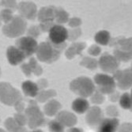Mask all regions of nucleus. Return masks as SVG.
<instances>
[{
    "instance_id": "nucleus-42",
    "label": "nucleus",
    "mask_w": 132,
    "mask_h": 132,
    "mask_svg": "<svg viewBox=\"0 0 132 132\" xmlns=\"http://www.w3.org/2000/svg\"><path fill=\"white\" fill-rule=\"evenodd\" d=\"M21 70L24 74H25L27 77H30L31 75H32V71H31V69L29 67V63H22L21 65Z\"/></svg>"
},
{
    "instance_id": "nucleus-50",
    "label": "nucleus",
    "mask_w": 132,
    "mask_h": 132,
    "mask_svg": "<svg viewBox=\"0 0 132 132\" xmlns=\"http://www.w3.org/2000/svg\"><path fill=\"white\" fill-rule=\"evenodd\" d=\"M0 75H1V69H0Z\"/></svg>"
},
{
    "instance_id": "nucleus-15",
    "label": "nucleus",
    "mask_w": 132,
    "mask_h": 132,
    "mask_svg": "<svg viewBox=\"0 0 132 132\" xmlns=\"http://www.w3.org/2000/svg\"><path fill=\"white\" fill-rule=\"evenodd\" d=\"M56 14V7L53 6L42 7L37 14L38 20L40 23L54 22Z\"/></svg>"
},
{
    "instance_id": "nucleus-7",
    "label": "nucleus",
    "mask_w": 132,
    "mask_h": 132,
    "mask_svg": "<svg viewBox=\"0 0 132 132\" xmlns=\"http://www.w3.org/2000/svg\"><path fill=\"white\" fill-rule=\"evenodd\" d=\"M16 47L26 55V58L32 56L36 53L38 47V44L35 39L29 37H23L16 40Z\"/></svg>"
},
{
    "instance_id": "nucleus-5",
    "label": "nucleus",
    "mask_w": 132,
    "mask_h": 132,
    "mask_svg": "<svg viewBox=\"0 0 132 132\" xmlns=\"http://www.w3.org/2000/svg\"><path fill=\"white\" fill-rule=\"evenodd\" d=\"M27 21L19 15L14 16L12 20L3 28V32L7 37L15 38L26 31Z\"/></svg>"
},
{
    "instance_id": "nucleus-20",
    "label": "nucleus",
    "mask_w": 132,
    "mask_h": 132,
    "mask_svg": "<svg viewBox=\"0 0 132 132\" xmlns=\"http://www.w3.org/2000/svg\"><path fill=\"white\" fill-rule=\"evenodd\" d=\"M21 89L23 90V93L26 96L31 97H36L39 92V88L35 83L32 81H26L22 83Z\"/></svg>"
},
{
    "instance_id": "nucleus-12",
    "label": "nucleus",
    "mask_w": 132,
    "mask_h": 132,
    "mask_svg": "<svg viewBox=\"0 0 132 132\" xmlns=\"http://www.w3.org/2000/svg\"><path fill=\"white\" fill-rule=\"evenodd\" d=\"M103 119V112L101 109L97 106H93L88 109L86 116V122L90 127L98 126Z\"/></svg>"
},
{
    "instance_id": "nucleus-8",
    "label": "nucleus",
    "mask_w": 132,
    "mask_h": 132,
    "mask_svg": "<svg viewBox=\"0 0 132 132\" xmlns=\"http://www.w3.org/2000/svg\"><path fill=\"white\" fill-rule=\"evenodd\" d=\"M132 73L131 67L125 69L124 70H117L113 73V79L117 81L116 85L120 89L127 90L131 87L132 84Z\"/></svg>"
},
{
    "instance_id": "nucleus-29",
    "label": "nucleus",
    "mask_w": 132,
    "mask_h": 132,
    "mask_svg": "<svg viewBox=\"0 0 132 132\" xmlns=\"http://www.w3.org/2000/svg\"><path fill=\"white\" fill-rule=\"evenodd\" d=\"M29 67L31 69V71L32 73H33L35 75L37 76H40L42 75L43 73V68L40 67V65L38 64L37 59H36L35 58L32 57L29 61Z\"/></svg>"
},
{
    "instance_id": "nucleus-14",
    "label": "nucleus",
    "mask_w": 132,
    "mask_h": 132,
    "mask_svg": "<svg viewBox=\"0 0 132 132\" xmlns=\"http://www.w3.org/2000/svg\"><path fill=\"white\" fill-rule=\"evenodd\" d=\"M6 56L8 62L12 66H16L19 63H21L26 59V55H24L18 47L14 46H10L7 48Z\"/></svg>"
},
{
    "instance_id": "nucleus-1",
    "label": "nucleus",
    "mask_w": 132,
    "mask_h": 132,
    "mask_svg": "<svg viewBox=\"0 0 132 132\" xmlns=\"http://www.w3.org/2000/svg\"><path fill=\"white\" fill-rule=\"evenodd\" d=\"M67 46L66 43L55 44L48 40L40 43L36 52L37 58L40 62L52 63L58 60Z\"/></svg>"
},
{
    "instance_id": "nucleus-27",
    "label": "nucleus",
    "mask_w": 132,
    "mask_h": 132,
    "mask_svg": "<svg viewBox=\"0 0 132 132\" xmlns=\"http://www.w3.org/2000/svg\"><path fill=\"white\" fill-rule=\"evenodd\" d=\"M119 104L123 109L131 110V94H130L129 93H125L121 97H119Z\"/></svg>"
},
{
    "instance_id": "nucleus-47",
    "label": "nucleus",
    "mask_w": 132,
    "mask_h": 132,
    "mask_svg": "<svg viewBox=\"0 0 132 132\" xmlns=\"http://www.w3.org/2000/svg\"><path fill=\"white\" fill-rule=\"evenodd\" d=\"M32 132H43V131L41 130H40V129H36V130H32Z\"/></svg>"
},
{
    "instance_id": "nucleus-34",
    "label": "nucleus",
    "mask_w": 132,
    "mask_h": 132,
    "mask_svg": "<svg viewBox=\"0 0 132 132\" xmlns=\"http://www.w3.org/2000/svg\"><path fill=\"white\" fill-rule=\"evenodd\" d=\"M40 32H41V31L40 29V27L37 26H32L27 30L28 37H32V38H33L35 40H36V38H37L39 37Z\"/></svg>"
},
{
    "instance_id": "nucleus-48",
    "label": "nucleus",
    "mask_w": 132,
    "mask_h": 132,
    "mask_svg": "<svg viewBox=\"0 0 132 132\" xmlns=\"http://www.w3.org/2000/svg\"><path fill=\"white\" fill-rule=\"evenodd\" d=\"M0 132H6V131H5L4 130H3V129L0 128Z\"/></svg>"
},
{
    "instance_id": "nucleus-49",
    "label": "nucleus",
    "mask_w": 132,
    "mask_h": 132,
    "mask_svg": "<svg viewBox=\"0 0 132 132\" xmlns=\"http://www.w3.org/2000/svg\"><path fill=\"white\" fill-rule=\"evenodd\" d=\"M1 24H2V22H1V21H0V26H1Z\"/></svg>"
},
{
    "instance_id": "nucleus-2",
    "label": "nucleus",
    "mask_w": 132,
    "mask_h": 132,
    "mask_svg": "<svg viewBox=\"0 0 132 132\" xmlns=\"http://www.w3.org/2000/svg\"><path fill=\"white\" fill-rule=\"evenodd\" d=\"M70 89L82 98L91 97L96 90L94 83L88 77H78L74 79L70 84Z\"/></svg>"
},
{
    "instance_id": "nucleus-31",
    "label": "nucleus",
    "mask_w": 132,
    "mask_h": 132,
    "mask_svg": "<svg viewBox=\"0 0 132 132\" xmlns=\"http://www.w3.org/2000/svg\"><path fill=\"white\" fill-rule=\"evenodd\" d=\"M48 129L50 132H64V127L59 123L56 119L51 120L48 123Z\"/></svg>"
},
{
    "instance_id": "nucleus-11",
    "label": "nucleus",
    "mask_w": 132,
    "mask_h": 132,
    "mask_svg": "<svg viewBox=\"0 0 132 132\" xmlns=\"http://www.w3.org/2000/svg\"><path fill=\"white\" fill-rule=\"evenodd\" d=\"M18 10L21 18L34 20L37 15V7L32 2H21L18 4Z\"/></svg>"
},
{
    "instance_id": "nucleus-36",
    "label": "nucleus",
    "mask_w": 132,
    "mask_h": 132,
    "mask_svg": "<svg viewBox=\"0 0 132 132\" xmlns=\"http://www.w3.org/2000/svg\"><path fill=\"white\" fill-rule=\"evenodd\" d=\"M0 5L4 6L5 9L10 10L11 11L18 10V4L15 1H1Z\"/></svg>"
},
{
    "instance_id": "nucleus-41",
    "label": "nucleus",
    "mask_w": 132,
    "mask_h": 132,
    "mask_svg": "<svg viewBox=\"0 0 132 132\" xmlns=\"http://www.w3.org/2000/svg\"><path fill=\"white\" fill-rule=\"evenodd\" d=\"M53 26H54V22H44V23H40L39 27L41 32H48Z\"/></svg>"
},
{
    "instance_id": "nucleus-38",
    "label": "nucleus",
    "mask_w": 132,
    "mask_h": 132,
    "mask_svg": "<svg viewBox=\"0 0 132 132\" xmlns=\"http://www.w3.org/2000/svg\"><path fill=\"white\" fill-rule=\"evenodd\" d=\"M81 19L78 18H72L69 19L68 21V25L72 29H75V28H79V26L81 25Z\"/></svg>"
},
{
    "instance_id": "nucleus-16",
    "label": "nucleus",
    "mask_w": 132,
    "mask_h": 132,
    "mask_svg": "<svg viewBox=\"0 0 132 132\" xmlns=\"http://www.w3.org/2000/svg\"><path fill=\"white\" fill-rule=\"evenodd\" d=\"M109 44L110 47H116L115 49L126 52H131V37L125 38L124 37H119L111 39Z\"/></svg>"
},
{
    "instance_id": "nucleus-44",
    "label": "nucleus",
    "mask_w": 132,
    "mask_h": 132,
    "mask_svg": "<svg viewBox=\"0 0 132 132\" xmlns=\"http://www.w3.org/2000/svg\"><path fill=\"white\" fill-rule=\"evenodd\" d=\"M15 109L16 111L18 112V113H22L23 111H25V104H24V102L21 101H20L19 103H18L15 106Z\"/></svg>"
},
{
    "instance_id": "nucleus-40",
    "label": "nucleus",
    "mask_w": 132,
    "mask_h": 132,
    "mask_svg": "<svg viewBox=\"0 0 132 132\" xmlns=\"http://www.w3.org/2000/svg\"><path fill=\"white\" fill-rule=\"evenodd\" d=\"M118 132H132V125L130 123H124L118 127Z\"/></svg>"
},
{
    "instance_id": "nucleus-25",
    "label": "nucleus",
    "mask_w": 132,
    "mask_h": 132,
    "mask_svg": "<svg viewBox=\"0 0 132 132\" xmlns=\"http://www.w3.org/2000/svg\"><path fill=\"white\" fill-rule=\"evenodd\" d=\"M55 21L58 24H64L69 21V14L62 7H56Z\"/></svg>"
},
{
    "instance_id": "nucleus-18",
    "label": "nucleus",
    "mask_w": 132,
    "mask_h": 132,
    "mask_svg": "<svg viewBox=\"0 0 132 132\" xmlns=\"http://www.w3.org/2000/svg\"><path fill=\"white\" fill-rule=\"evenodd\" d=\"M85 42H76L72 44L65 52V55L68 59H73L76 55H81V52L86 48Z\"/></svg>"
},
{
    "instance_id": "nucleus-39",
    "label": "nucleus",
    "mask_w": 132,
    "mask_h": 132,
    "mask_svg": "<svg viewBox=\"0 0 132 132\" xmlns=\"http://www.w3.org/2000/svg\"><path fill=\"white\" fill-rule=\"evenodd\" d=\"M88 52L89 55H93V56H97L101 54V48L96 44H93L92 46H90L88 49Z\"/></svg>"
},
{
    "instance_id": "nucleus-43",
    "label": "nucleus",
    "mask_w": 132,
    "mask_h": 132,
    "mask_svg": "<svg viewBox=\"0 0 132 132\" xmlns=\"http://www.w3.org/2000/svg\"><path fill=\"white\" fill-rule=\"evenodd\" d=\"M37 85L39 88V91L40 90H44V89H46L47 86H48V82L44 78H41V79H39Z\"/></svg>"
},
{
    "instance_id": "nucleus-45",
    "label": "nucleus",
    "mask_w": 132,
    "mask_h": 132,
    "mask_svg": "<svg viewBox=\"0 0 132 132\" xmlns=\"http://www.w3.org/2000/svg\"><path fill=\"white\" fill-rule=\"evenodd\" d=\"M109 97V100L112 101V102H116L118 101V100L119 99V93L117 92L116 90H115L113 93H112Z\"/></svg>"
},
{
    "instance_id": "nucleus-17",
    "label": "nucleus",
    "mask_w": 132,
    "mask_h": 132,
    "mask_svg": "<svg viewBox=\"0 0 132 132\" xmlns=\"http://www.w3.org/2000/svg\"><path fill=\"white\" fill-rule=\"evenodd\" d=\"M119 125V121L118 119L105 118L99 123L97 132H116Z\"/></svg>"
},
{
    "instance_id": "nucleus-3",
    "label": "nucleus",
    "mask_w": 132,
    "mask_h": 132,
    "mask_svg": "<svg viewBox=\"0 0 132 132\" xmlns=\"http://www.w3.org/2000/svg\"><path fill=\"white\" fill-rule=\"evenodd\" d=\"M22 101V96L8 82H0V101L8 106H15Z\"/></svg>"
},
{
    "instance_id": "nucleus-23",
    "label": "nucleus",
    "mask_w": 132,
    "mask_h": 132,
    "mask_svg": "<svg viewBox=\"0 0 132 132\" xmlns=\"http://www.w3.org/2000/svg\"><path fill=\"white\" fill-rule=\"evenodd\" d=\"M111 40L110 32L107 30H101L97 32L95 35V41L101 45H107L109 44Z\"/></svg>"
},
{
    "instance_id": "nucleus-19",
    "label": "nucleus",
    "mask_w": 132,
    "mask_h": 132,
    "mask_svg": "<svg viewBox=\"0 0 132 132\" xmlns=\"http://www.w3.org/2000/svg\"><path fill=\"white\" fill-rule=\"evenodd\" d=\"M72 109L78 114H83L89 109V101L82 97H78L72 102Z\"/></svg>"
},
{
    "instance_id": "nucleus-35",
    "label": "nucleus",
    "mask_w": 132,
    "mask_h": 132,
    "mask_svg": "<svg viewBox=\"0 0 132 132\" xmlns=\"http://www.w3.org/2000/svg\"><path fill=\"white\" fill-rule=\"evenodd\" d=\"M14 119V120L17 122V123L21 127H24L26 124H27V117L26 116L25 114H23V113L15 114Z\"/></svg>"
},
{
    "instance_id": "nucleus-10",
    "label": "nucleus",
    "mask_w": 132,
    "mask_h": 132,
    "mask_svg": "<svg viewBox=\"0 0 132 132\" xmlns=\"http://www.w3.org/2000/svg\"><path fill=\"white\" fill-rule=\"evenodd\" d=\"M68 38L67 29L61 25H54L48 31V40L55 44H61L65 43Z\"/></svg>"
},
{
    "instance_id": "nucleus-32",
    "label": "nucleus",
    "mask_w": 132,
    "mask_h": 132,
    "mask_svg": "<svg viewBox=\"0 0 132 132\" xmlns=\"http://www.w3.org/2000/svg\"><path fill=\"white\" fill-rule=\"evenodd\" d=\"M68 31V38L70 41H75L78 37H81V29L80 28H75V29H71Z\"/></svg>"
},
{
    "instance_id": "nucleus-33",
    "label": "nucleus",
    "mask_w": 132,
    "mask_h": 132,
    "mask_svg": "<svg viewBox=\"0 0 132 132\" xmlns=\"http://www.w3.org/2000/svg\"><path fill=\"white\" fill-rule=\"evenodd\" d=\"M90 101L95 104H101L104 101V97L100 92L95 90V92L91 95Z\"/></svg>"
},
{
    "instance_id": "nucleus-24",
    "label": "nucleus",
    "mask_w": 132,
    "mask_h": 132,
    "mask_svg": "<svg viewBox=\"0 0 132 132\" xmlns=\"http://www.w3.org/2000/svg\"><path fill=\"white\" fill-rule=\"evenodd\" d=\"M56 92L54 89H49V90H40L38 92V94L36 97V100L38 102L44 103L47 101L49 99L54 97L56 96Z\"/></svg>"
},
{
    "instance_id": "nucleus-22",
    "label": "nucleus",
    "mask_w": 132,
    "mask_h": 132,
    "mask_svg": "<svg viewBox=\"0 0 132 132\" xmlns=\"http://www.w3.org/2000/svg\"><path fill=\"white\" fill-rule=\"evenodd\" d=\"M4 126L8 132H28L27 129L19 126L14 118H8L4 123Z\"/></svg>"
},
{
    "instance_id": "nucleus-4",
    "label": "nucleus",
    "mask_w": 132,
    "mask_h": 132,
    "mask_svg": "<svg viewBox=\"0 0 132 132\" xmlns=\"http://www.w3.org/2000/svg\"><path fill=\"white\" fill-rule=\"evenodd\" d=\"M25 115L27 117V124L31 129L37 128L44 123V113L40 111L37 102L34 101H29L28 107L25 109Z\"/></svg>"
},
{
    "instance_id": "nucleus-9",
    "label": "nucleus",
    "mask_w": 132,
    "mask_h": 132,
    "mask_svg": "<svg viewBox=\"0 0 132 132\" xmlns=\"http://www.w3.org/2000/svg\"><path fill=\"white\" fill-rule=\"evenodd\" d=\"M98 65L105 73L113 74L118 70L119 67V62L113 55L105 52L101 56L98 61Z\"/></svg>"
},
{
    "instance_id": "nucleus-46",
    "label": "nucleus",
    "mask_w": 132,
    "mask_h": 132,
    "mask_svg": "<svg viewBox=\"0 0 132 132\" xmlns=\"http://www.w3.org/2000/svg\"><path fill=\"white\" fill-rule=\"evenodd\" d=\"M67 132H84L83 130L81 128H79V127H70Z\"/></svg>"
},
{
    "instance_id": "nucleus-30",
    "label": "nucleus",
    "mask_w": 132,
    "mask_h": 132,
    "mask_svg": "<svg viewBox=\"0 0 132 132\" xmlns=\"http://www.w3.org/2000/svg\"><path fill=\"white\" fill-rule=\"evenodd\" d=\"M13 18H14L13 11H11L10 10L3 9L0 11V21H1V22L3 21L5 23V25L9 23Z\"/></svg>"
},
{
    "instance_id": "nucleus-6",
    "label": "nucleus",
    "mask_w": 132,
    "mask_h": 132,
    "mask_svg": "<svg viewBox=\"0 0 132 132\" xmlns=\"http://www.w3.org/2000/svg\"><path fill=\"white\" fill-rule=\"evenodd\" d=\"M94 81L97 84V91L101 94H111L116 90V83L112 77L105 74H97L94 76Z\"/></svg>"
},
{
    "instance_id": "nucleus-28",
    "label": "nucleus",
    "mask_w": 132,
    "mask_h": 132,
    "mask_svg": "<svg viewBox=\"0 0 132 132\" xmlns=\"http://www.w3.org/2000/svg\"><path fill=\"white\" fill-rule=\"evenodd\" d=\"M113 56L117 59L119 62H128L131 59L132 57V52H122L117 49L114 50L113 52Z\"/></svg>"
},
{
    "instance_id": "nucleus-21",
    "label": "nucleus",
    "mask_w": 132,
    "mask_h": 132,
    "mask_svg": "<svg viewBox=\"0 0 132 132\" xmlns=\"http://www.w3.org/2000/svg\"><path fill=\"white\" fill-rule=\"evenodd\" d=\"M62 105L58 101L53 99L47 102L44 107V113L48 116H55L58 114L59 110L61 109Z\"/></svg>"
},
{
    "instance_id": "nucleus-37",
    "label": "nucleus",
    "mask_w": 132,
    "mask_h": 132,
    "mask_svg": "<svg viewBox=\"0 0 132 132\" xmlns=\"http://www.w3.org/2000/svg\"><path fill=\"white\" fill-rule=\"evenodd\" d=\"M106 114L111 118H116V116H119V111L116 106L110 105L106 109Z\"/></svg>"
},
{
    "instance_id": "nucleus-26",
    "label": "nucleus",
    "mask_w": 132,
    "mask_h": 132,
    "mask_svg": "<svg viewBox=\"0 0 132 132\" xmlns=\"http://www.w3.org/2000/svg\"><path fill=\"white\" fill-rule=\"evenodd\" d=\"M80 65L89 70H95L98 67V61L96 59L90 57H85L80 62Z\"/></svg>"
},
{
    "instance_id": "nucleus-13",
    "label": "nucleus",
    "mask_w": 132,
    "mask_h": 132,
    "mask_svg": "<svg viewBox=\"0 0 132 132\" xmlns=\"http://www.w3.org/2000/svg\"><path fill=\"white\" fill-rule=\"evenodd\" d=\"M56 120L62 124L64 127H74L78 122L76 116L70 112L67 111H60L56 115Z\"/></svg>"
}]
</instances>
